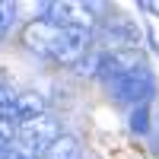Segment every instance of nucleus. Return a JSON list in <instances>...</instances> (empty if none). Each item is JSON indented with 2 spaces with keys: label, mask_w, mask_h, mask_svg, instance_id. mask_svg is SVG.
<instances>
[{
  "label": "nucleus",
  "mask_w": 159,
  "mask_h": 159,
  "mask_svg": "<svg viewBox=\"0 0 159 159\" xmlns=\"http://www.w3.org/2000/svg\"><path fill=\"white\" fill-rule=\"evenodd\" d=\"M13 16H16V7H13V3H0V38L7 35V29H10Z\"/></svg>",
  "instance_id": "obj_4"
},
{
  "label": "nucleus",
  "mask_w": 159,
  "mask_h": 159,
  "mask_svg": "<svg viewBox=\"0 0 159 159\" xmlns=\"http://www.w3.org/2000/svg\"><path fill=\"white\" fill-rule=\"evenodd\" d=\"M45 156L48 159H80V147H76L73 137H57Z\"/></svg>",
  "instance_id": "obj_2"
},
{
  "label": "nucleus",
  "mask_w": 159,
  "mask_h": 159,
  "mask_svg": "<svg viewBox=\"0 0 159 159\" xmlns=\"http://www.w3.org/2000/svg\"><path fill=\"white\" fill-rule=\"evenodd\" d=\"M130 127H134L137 134H147V130H150V121H147V105H140V108L130 111Z\"/></svg>",
  "instance_id": "obj_3"
},
{
  "label": "nucleus",
  "mask_w": 159,
  "mask_h": 159,
  "mask_svg": "<svg viewBox=\"0 0 159 159\" xmlns=\"http://www.w3.org/2000/svg\"><path fill=\"white\" fill-rule=\"evenodd\" d=\"M111 92L121 102H147L150 96H153V89H156V83H153V73L147 70V64H140V67H134V70H127L121 80H115V83L108 86Z\"/></svg>",
  "instance_id": "obj_1"
}]
</instances>
